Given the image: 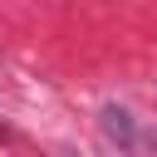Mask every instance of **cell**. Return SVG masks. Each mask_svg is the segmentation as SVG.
<instances>
[{
    "instance_id": "cell-2",
    "label": "cell",
    "mask_w": 157,
    "mask_h": 157,
    "mask_svg": "<svg viewBox=\"0 0 157 157\" xmlns=\"http://www.w3.org/2000/svg\"><path fill=\"white\" fill-rule=\"evenodd\" d=\"M0 137H5V123H0Z\"/></svg>"
},
{
    "instance_id": "cell-1",
    "label": "cell",
    "mask_w": 157,
    "mask_h": 157,
    "mask_svg": "<svg viewBox=\"0 0 157 157\" xmlns=\"http://www.w3.org/2000/svg\"><path fill=\"white\" fill-rule=\"evenodd\" d=\"M142 147H157V128H147V132H142Z\"/></svg>"
}]
</instances>
